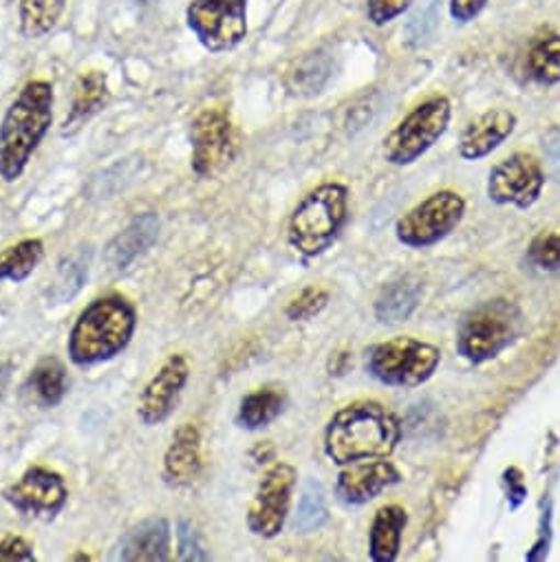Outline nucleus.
<instances>
[{"label":"nucleus","instance_id":"obj_10","mask_svg":"<svg viewBox=\"0 0 560 562\" xmlns=\"http://www.w3.org/2000/svg\"><path fill=\"white\" fill-rule=\"evenodd\" d=\"M299 481L294 465L278 461L260 479L247 512V527L254 536L276 538L285 527L292 507V494Z\"/></svg>","mask_w":560,"mask_h":562},{"label":"nucleus","instance_id":"obj_2","mask_svg":"<svg viewBox=\"0 0 560 562\" xmlns=\"http://www.w3.org/2000/svg\"><path fill=\"white\" fill-rule=\"evenodd\" d=\"M402 437L397 417L378 402H354L340 408L325 432V452L338 463L387 459Z\"/></svg>","mask_w":560,"mask_h":562},{"label":"nucleus","instance_id":"obj_9","mask_svg":"<svg viewBox=\"0 0 560 562\" xmlns=\"http://www.w3.org/2000/svg\"><path fill=\"white\" fill-rule=\"evenodd\" d=\"M466 201L455 190H439L408 210L395 225L397 240L413 249H426L444 240L463 218Z\"/></svg>","mask_w":560,"mask_h":562},{"label":"nucleus","instance_id":"obj_28","mask_svg":"<svg viewBox=\"0 0 560 562\" xmlns=\"http://www.w3.org/2000/svg\"><path fill=\"white\" fill-rule=\"evenodd\" d=\"M529 76L545 87L560 82V36L547 34L538 38L527 54Z\"/></svg>","mask_w":560,"mask_h":562},{"label":"nucleus","instance_id":"obj_36","mask_svg":"<svg viewBox=\"0 0 560 562\" xmlns=\"http://www.w3.org/2000/svg\"><path fill=\"white\" fill-rule=\"evenodd\" d=\"M545 150H547V159H549V170L560 181V128H553L545 137Z\"/></svg>","mask_w":560,"mask_h":562},{"label":"nucleus","instance_id":"obj_33","mask_svg":"<svg viewBox=\"0 0 560 562\" xmlns=\"http://www.w3.org/2000/svg\"><path fill=\"white\" fill-rule=\"evenodd\" d=\"M411 3L413 0H367V14L373 25L382 27L402 16Z\"/></svg>","mask_w":560,"mask_h":562},{"label":"nucleus","instance_id":"obj_4","mask_svg":"<svg viewBox=\"0 0 560 562\" xmlns=\"http://www.w3.org/2000/svg\"><path fill=\"white\" fill-rule=\"evenodd\" d=\"M349 190L343 183H323L314 188L292 212L288 238L290 245L312 258L323 254L347 223Z\"/></svg>","mask_w":560,"mask_h":562},{"label":"nucleus","instance_id":"obj_8","mask_svg":"<svg viewBox=\"0 0 560 562\" xmlns=\"http://www.w3.org/2000/svg\"><path fill=\"white\" fill-rule=\"evenodd\" d=\"M249 0H192L186 10L188 30L210 54H223L247 36Z\"/></svg>","mask_w":560,"mask_h":562},{"label":"nucleus","instance_id":"obj_13","mask_svg":"<svg viewBox=\"0 0 560 562\" xmlns=\"http://www.w3.org/2000/svg\"><path fill=\"white\" fill-rule=\"evenodd\" d=\"M3 498L23 516L49 520L65 509L69 490L58 472L34 465L16 483L5 487Z\"/></svg>","mask_w":560,"mask_h":562},{"label":"nucleus","instance_id":"obj_15","mask_svg":"<svg viewBox=\"0 0 560 562\" xmlns=\"http://www.w3.org/2000/svg\"><path fill=\"white\" fill-rule=\"evenodd\" d=\"M395 483H400V472L391 461L362 459L343 465L336 481V492L347 505H365Z\"/></svg>","mask_w":560,"mask_h":562},{"label":"nucleus","instance_id":"obj_3","mask_svg":"<svg viewBox=\"0 0 560 562\" xmlns=\"http://www.w3.org/2000/svg\"><path fill=\"white\" fill-rule=\"evenodd\" d=\"M137 312L131 301L109 294L89 303L71 327L67 351L76 367H96L117 358L133 340Z\"/></svg>","mask_w":560,"mask_h":562},{"label":"nucleus","instance_id":"obj_14","mask_svg":"<svg viewBox=\"0 0 560 562\" xmlns=\"http://www.w3.org/2000/svg\"><path fill=\"white\" fill-rule=\"evenodd\" d=\"M188 380H190V364L186 356L181 353L168 356L166 362L159 367V371L150 378V382L142 391L139 408H137L139 422L144 426H157L166 422L172 415Z\"/></svg>","mask_w":560,"mask_h":562},{"label":"nucleus","instance_id":"obj_16","mask_svg":"<svg viewBox=\"0 0 560 562\" xmlns=\"http://www.w3.org/2000/svg\"><path fill=\"white\" fill-rule=\"evenodd\" d=\"M115 558L124 562H166L170 558V525L153 516L131 527L115 547Z\"/></svg>","mask_w":560,"mask_h":562},{"label":"nucleus","instance_id":"obj_18","mask_svg":"<svg viewBox=\"0 0 560 562\" xmlns=\"http://www.w3.org/2000/svg\"><path fill=\"white\" fill-rule=\"evenodd\" d=\"M109 76L104 71L91 69L80 74L71 93V109L63 122L60 133L76 135L89 120H93L109 102Z\"/></svg>","mask_w":560,"mask_h":562},{"label":"nucleus","instance_id":"obj_21","mask_svg":"<svg viewBox=\"0 0 560 562\" xmlns=\"http://www.w3.org/2000/svg\"><path fill=\"white\" fill-rule=\"evenodd\" d=\"M408 522L406 509L400 505H384L378 509L369 531V553L376 562H393L402 547V531Z\"/></svg>","mask_w":560,"mask_h":562},{"label":"nucleus","instance_id":"obj_27","mask_svg":"<svg viewBox=\"0 0 560 562\" xmlns=\"http://www.w3.org/2000/svg\"><path fill=\"white\" fill-rule=\"evenodd\" d=\"M45 256V245L41 238H25L16 245L5 247L0 251V280H12V283H23Z\"/></svg>","mask_w":560,"mask_h":562},{"label":"nucleus","instance_id":"obj_24","mask_svg":"<svg viewBox=\"0 0 560 562\" xmlns=\"http://www.w3.org/2000/svg\"><path fill=\"white\" fill-rule=\"evenodd\" d=\"M67 10V0H21L19 25L27 41H41L52 34Z\"/></svg>","mask_w":560,"mask_h":562},{"label":"nucleus","instance_id":"obj_11","mask_svg":"<svg viewBox=\"0 0 560 562\" xmlns=\"http://www.w3.org/2000/svg\"><path fill=\"white\" fill-rule=\"evenodd\" d=\"M192 172L212 179L225 170L236 155L234 124L223 109H203L190 124Z\"/></svg>","mask_w":560,"mask_h":562},{"label":"nucleus","instance_id":"obj_6","mask_svg":"<svg viewBox=\"0 0 560 562\" xmlns=\"http://www.w3.org/2000/svg\"><path fill=\"white\" fill-rule=\"evenodd\" d=\"M441 362V351L415 338H393L367 353L369 373L397 389H413L428 382Z\"/></svg>","mask_w":560,"mask_h":562},{"label":"nucleus","instance_id":"obj_5","mask_svg":"<svg viewBox=\"0 0 560 562\" xmlns=\"http://www.w3.org/2000/svg\"><path fill=\"white\" fill-rule=\"evenodd\" d=\"M520 331V314L507 301H490L472 310L457 336V351L474 362H488L505 351Z\"/></svg>","mask_w":560,"mask_h":562},{"label":"nucleus","instance_id":"obj_31","mask_svg":"<svg viewBox=\"0 0 560 562\" xmlns=\"http://www.w3.org/2000/svg\"><path fill=\"white\" fill-rule=\"evenodd\" d=\"M329 303V294L321 288H305L296 299L290 301L288 310H285V316L294 323H301V321H312L316 318Z\"/></svg>","mask_w":560,"mask_h":562},{"label":"nucleus","instance_id":"obj_7","mask_svg":"<svg viewBox=\"0 0 560 562\" xmlns=\"http://www.w3.org/2000/svg\"><path fill=\"white\" fill-rule=\"evenodd\" d=\"M450 113V102L441 95L415 106L384 139V159L393 166L415 164L444 137Z\"/></svg>","mask_w":560,"mask_h":562},{"label":"nucleus","instance_id":"obj_32","mask_svg":"<svg viewBox=\"0 0 560 562\" xmlns=\"http://www.w3.org/2000/svg\"><path fill=\"white\" fill-rule=\"evenodd\" d=\"M177 558L181 562H192V560H208V551L201 544V538L192 525V520L181 518L177 522Z\"/></svg>","mask_w":560,"mask_h":562},{"label":"nucleus","instance_id":"obj_20","mask_svg":"<svg viewBox=\"0 0 560 562\" xmlns=\"http://www.w3.org/2000/svg\"><path fill=\"white\" fill-rule=\"evenodd\" d=\"M201 470V432L194 424H181L164 454V479L170 485L190 483Z\"/></svg>","mask_w":560,"mask_h":562},{"label":"nucleus","instance_id":"obj_29","mask_svg":"<svg viewBox=\"0 0 560 562\" xmlns=\"http://www.w3.org/2000/svg\"><path fill=\"white\" fill-rule=\"evenodd\" d=\"M327 498H325V487L321 481L310 479L305 481L299 498V507L294 514V529L299 533H312L318 531L327 522Z\"/></svg>","mask_w":560,"mask_h":562},{"label":"nucleus","instance_id":"obj_1","mask_svg":"<svg viewBox=\"0 0 560 562\" xmlns=\"http://www.w3.org/2000/svg\"><path fill=\"white\" fill-rule=\"evenodd\" d=\"M54 87L47 80L27 82L0 122V179L14 183L27 170L34 153L54 124Z\"/></svg>","mask_w":560,"mask_h":562},{"label":"nucleus","instance_id":"obj_25","mask_svg":"<svg viewBox=\"0 0 560 562\" xmlns=\"http://www.w3.org/2000/svg\"><path fill=\"white\" fill-rule=\"evenodd\" d=\"M332 76V58L323 49L305 54L288 74V89L294 95L312 98L323 91Z\"/></svg>","mask_w":560,"mask_h":562},{"label":"nucleus","instance_id":"obj_38","mask_svg":"<svg viewBox=\"0 0 560 562\" xmlns=\"http://www.w3.org/2000/svg\"><path fill=\"white\" fill-rule=\"evenodd\" d=\"M139 3H144V0H139Z\"/></svg>","mask_w":560,"mask_h":562},{"label":"nucleus","instance_id":"obj_23","mask_svg":"<svg viewBox=\"0 0 560 562\" xmlns=\"http://www.w3.org/2000/svg\"><path fill=\"white\" fill-rule=\"evenodd\" d=\"M285 391L278 386H262L245 395L238 406L236 422L247 430H258L271 424L285 408Z\"/></svg>","mask_w":560,"mask_h":562},{"label":"nucleus","instance_id":"obj_19","mask_svg":"<svg viewBox=\"0 0 560 562\" xmlns=\"http://www.w3.org/2000/svg\"><path fill=\"white\" fill-rule=\"evenodd\" d=\"M159 234V216L144 212L135 216L104 249V260L111 269H126L137 256L148 251Z\"/></svg>","mask_w":560,"mask_h":562},{"label":"nucleus","instance_id":"obj_35","mask_svg":"<svg viewBox=\"0 0 560 562\" xmlns=\"http://www.w3.org/2000/svg\"><path fill=\"white\" fill-rule=\"evenodd\" d=\"M485 3L488 0H450V16L459 23H470L483 12Z\"/></svg>","mask_w":560,"mask_h":562},{"label":"nucleus","instance_id":"obj_17","mask_svg":"<svg viewBox=\"0 0 560 562\" xmlns=\"http://www.w3.org/2000/svg\"><path fill=\"white\" fill-rule=\"evenodd\" d=\"M516 128L514 113L505 109H492L472 120L459 139V155L468 161H477L496 150Z\"/></svg>","mask_w":560,"mask_h":562},{"label":"nucleus","instance_id":"obj_37","mask_svg":"<svg viewBox=\"0 0 560 562\" xmlns=\"http://www.w3.org/2000/svg\"><path fill=\"white\" fill-rule=\"evenodd\" d=\"M10 371H12V364H8V362H0V393H3V389L8 386Z\"/></svg>","mask_w":560,"mask_h":562},{"label":"nucleus","instance_id":"obj_22","mask_svg":"<svg viewBox=\"0 0 560 562\" xmlns=\"http://www.w3.org/2000/svg\"><path fill=\"white\" fill-rule=\"evenodd\" d=\"M422 301V285L415 278H402L387 285L376 303V316L382 323H406Z\"/></svg>","mask_w":560,"mask_h":562},{"label":"nucleus","instance_id":"obj_34","mask_svg":"<svg viewBox=\"0 0 560 562\" xmlns=\"http://www.w3.org/2000/svg\"><path fill=\"white\" fill-rule=\"evenodd\" d=\"M36 560L34 549L21 536H5L0 540V562H32Z\"/></svg>","mask_w":560,"mask_h":562},{"label":"nucleus","instance_id":"obj_30","mask_svg":"<svg viewBox=\"0 0 560 562\" xmlns=\"http://www.w3.org/2000/svg\"><path fill=\"white\" fill-rule=\"evenodd\" d=\"M527 262L542 271L560 269V234L558 232L538 234L527 249Z\"/></svg>","mask_w":560,"mask_h":562},{"label":"nucleus","instance_id":"obj_26","mask_svg":"<svg viewBox=\"0 0 560 562\" xmlns=\"http://www.w3.org/2000/svg\"><path fill=\"white\" fill-rule=\"evenodd\" d=\"M30 393L36 397V402L45 408L58 406L67 395V369L58 358H45L41 360L30 380H27Z\"/></svg>","mask_w":560,"mask_h":562},{"label":"nucleus","instance_id":"obj_12","mask_svg":"<svg viewBox=\"0 0 560 562\" xmlns=\"http://www.w3.org/2000/svg\"><path fill=\"white\" fill-rule=\"evenodd\" d=\"M545 186L540 161L529 153H514L499 161L488 179V196L499 205L531 207Z\"/></svg>","mask_w":560,"mask_h":562}]
</instances>
